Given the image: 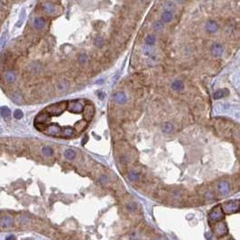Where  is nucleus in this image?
I'll return each instance as SVG.
<instances>
[{
  "label": "nucleus",
  "mask_w": 240,
  "mask_h": 240,
  "mask_svg": "<svg viewBox=\"0 0 240 240\" xmlns=\"http://www.w3.org/2000/svg\"><path fill=\"white\" fill-rule=\"evenodd\" d=\"M226 93V90L225 89H219V91H217L215 94H214V98L215 99H220L222 97H224L227 94Z\"/></svg>",
  "instance_id": "bb28decb"
},
{
  "label": "nucleus",
  "mask_w": 240,
  "mask_h": 240,
  "mask_svg": "<svg viewBox=\"0 0 240 240\" xmlns=\"http://www.w3.org/2000/svg\"><path fill=\"white\" fill-rule=\"evenodd\" d=\"M95 43H96V45H97V46H99V47L102 46V45H103V43H104L102 37H98V38L96 39V41H95Z\"/></svg>",
  "instance_id": "72a5a7b5"
},
{
  "label": "nucleus",
  "mask_w": 240,
  "mask_h": 240,
  "mask_svg": "<svg viewBox=\"0 0 240 240\" xmlns=\"http://www.w3.org/2000/svg\"><path fill=\"white\" fill-rule=\"evenodd\" d=\"M223 212L227 214H231L237 212L240 209V201H231L223 204Z\"/></svg>",
  "instance_id": "7ed1b4c3"
},
{
  "label": "nucleus",
  "mask_w": 240,
  "mask_h": 240,
  "mask_svg": "<svg viewBox=\"0 0 240 240\" xmlns=\"http://www.w3.org/2000/svg\"><path fill=\"white\" fill-rule=\"evenodd\" d=\"M174 131V127L171 123H165L163 125V131L165 133H172Z\"/></svg>",
  "instance_id": "aec40b11"
},
{
  "label": "nucleus",
  "mask_w": 240,
  "mask_h": 240,
  "mask_svg": "<svg viewBox=\"0 0 240 240\" xmlns=\"http://www.w3.org/2000/svg\"><path fill=\"white\" fill-rule=\"evenodd\" d=\"M79 61H80V62L81 64L86 63V61H87V55H86V54H81V55L80 56V58H79Z\"/></svg>",
  "instance_id": "2f4dec72"
},
{
  "label": "nucleus",
  "mask_w": 240,
  "mask_h": 240,
  "mask_svg": "<svg viewBox=\"0 0 240 240\" xmlns=\"http://www.w3.org/2000/svg\"><path fill=\"white\" fill-rule=\"evenodd\" d=\"M67 105H68V102L63 101V102H60L58 104H53L48 106L45 109V112H47L50 115L58 116L60 114H62L65 111V109H67Z\"/></svg>",
  "instance_id": "f257e3e1"
},
{
  "label": "nucleus",
  "mask_w": 240,
  "mask_h": 240,
  "mask_svg": "<svg viewBox=\"0 0 240 240\" xmlns=\"http://www.w3.org/2000/svg\"><path fill=\"white\" fill-rule=\"evenodd\" d=\"M42 154L45 157V158H50L52 156L53 154V151L52 149L50 147H43L42 148Z\"/></svg>",
  "instance_id": "412c9836"
},
{
  "label": "nucleus",
  "mask_w": 240,
  "mask_h": 240,
  "mask_svg": "<svg viewBox=\"0 0 240 240\" xmlns=\"http://www.w3.org/2000/svg\"><path fill=\"white\" fill-rule=\"evenodd\" d=\"M114 100L119 104H124L127 101V96L124 92H117L114 95Z\"/></svg>",
  "instance_id": "1a4fd4ad"
},
{
  "label": "nucleus",
  "mask_w": 240,
  "mask_h": 240,
  "mask_svg": "<svg viewBox=\"0 0 240 240\" xmlns=\"http://www.w3.org/2000/svg\"><path fill=\"white\" fill-rule=\"evenodd\" d=\"M155 240H165L164 238H162V237H158V238H155Z\"/></svg>",
  "instance_id": "e433bc0d"
},
{
  "label": "nucleus",
  "mask_w": 240,
  "mask_h": 240,
  "mask_svg": "<svg viewBox=\"0 0 240 240\" xmlns=\"http://www.w3.org/2000/svg\"><path fill=\"white\" fill-rule=\"evenodd\" d=\"M162 21L163 23H170L173 18V14L170 10H166L162 14Z\"/></svg>",
  "instance_id": "4468645a"
},
{
  "label": "nucleus",
  "mask_w": 240,
  "mask_h": 240,
  "mask_svg": "<svg viewBox=\"0 0 240 240\" xmlns=\"http://www.w3.org/2000/svg\"><path fill=\"white\" fill-rule=\"evenodd\" d=\"M50 119V114L47 112H45V111H43V112H40L37 116H36V118H35V123H45L48 120Z\"/></svg>",
  "instance_id": "9b49d317"
},
{
  "label": "nucleus",
  "mask_w": 240,
  "mask_h": 240,
  "mask_svg": "<svg viewBox=\"0 0 240 240\" xmlns=\"http://www.w3.org/2000/svg\"><path fill=\"white\" fill-rule=\"evenodd\" d=\"M35 127H36L37 130H39L41 131H44L46 130V128H47V126L45 124H43V123H36Z\"/></svg>",
  "instance_id": "7c9ffc66"
},
{
  "label": "nucleus",
  "mask_w": 240,
  "mask_h": 240,
  "mask_svg": "<svg viewBox=\"0 0 240 240\" xmlns=\"http://www.w3.org/2000/svg\"><path fill=\"white\" fill-rule=\"evenodd\" d=\"M172 87L173 90H175V91H181V90H183L184 88V85H183L182 80H175L172 83Z\"/></svg>",
  "instance_id": "f3484780"
},
{
  "label": "nucleus",
  "mask_w": 240,
  "mask_h": 240,
  "mask_svg": "<svg viewBox=\"0 0 240 240\" xmlns=\"http://www.w3.org/2000/svg\"><path fill=\"white\" fill-rule=\"evenodd\" d=\"M87 141H88V136H86V137L83 139V140H82V144L84 145V144H85V142H87Z\"/></svg>",
  "instance_id": "c9c22d12"
},
{
  "label": "nucleus",
  "mask_w": 240,
  "mask_h": 240,
  "mask_svg": "<svg viewBox=\"0 0 240 240\" xmlns=\"http://www.w3.org/2000/svg\"><path fill=\"white\" fill-rule=\"evenodd\" d=\"M163 27V22H160V21H157L154 23V28L155 30H161L162 28Z\"/></svg>",
  "instance_id": "c756f323"
},
{
  "label": "nucleus",
  "mask_w": 240,
  "mask_h": 240,
  "mask_svg": "<svg viewBox=\"0 0 240 240\" xmlns=\"http://www.w3.org/2000/svg\"><path fill=\"white\" fill-rule=\"evenodd\" d=\"M76 135L75 133V130L71 129V128H66L64 130H63L62 131V137H66V138H70V137H74Z\"/></svg>",
  "instance_id": "dca6fc26"
},
{
  "label": "nucleus",
  "mask_w": 240,
  "mask_h": 240,
  "mask_svg": "<svg viewBox=\"0 0 240 240\" xmlns=\"http://www.w3.org/2000/svg\"><path fill=\"white\" fill-rule=\"evenodd\" d=\"M0 113H1V115H2V117L5 119V120H8L10 119V116H11V111H10V109L8 108V107H6V106H4V107H1L0 108Z\"/></svg>",
  "instance_id": "2eb2a0df"
},
{
  "label": "nucleus",
  "mask_w": 240,
  "mask_h": 240,
  "mask_svg": "<svg viewBox=\"0 0 240 240\" xmlns=\"http://www.w3.org/2000/svg\"><path fill=\"white\" fill-rule=\"evenodd\" d=\"M218 190L219 193L221 195H227L230 193V186L229 184L227 181H220L218 185Z\"/></svg>",
  "instance_id": "6e6552de"
},
{
  "label": "nucleus",
  "mask_w": 240,
  "mask_h": 240,
  "mask_svg": "<svg viewBox=\"0 0 240 240\" xmlns=\"http://www.w3.org/2000/svg\"><path fill=\"white\" fill-rule=\"evenodd\" d=\"M43 8L44 10V12H46L47 14H53L55 12V7L51 3H44L43 5Z\"/></svg>",
  "instance_id": "6ab92c4d"
},
{
  "label": "nucleus",
  "mask_w": 240,
  "mask_h": 240,
  "mask_svg": "<svg viewBox=\"0 0 240 240\" xmlns=\"http://www.w3.org/2000/svg\"><path fill=\"white\" fill-rule=\"evenodd\" d=\"M211 52L212 54L215 56V57H219L222 55V53L224 52V49H223V46L219 43H215L212 45V48H211Z\"/></svg>",
  "instance_id": "f8f14e48"
},
{
  "label": "nucleus",
  "mask_w": 240,
  "mask_h": 240,
  "mask_svg": "<svg viewBox=\"0 0 240 240\" xmlns=\"http://www.w3.org/2000/svg\"><path fill=\"white\" fill-rule=\"evenodd\" d=\"M155 42H156V38L154 35H148L145 38V43L149 46H153L155 43Z\"/></svg>",
  "instance_id": "5701e85b"
},
{
  "label": "nucleus",
  "mask_w": 240,
  "mask_h": 240,
  "mask_svg": "<svg viewBox=\"0 0 240 240\" xmlns=\"http://www.w3.org/2000/svg\"><path fill=\"white\" fill-rule=\"evenodd\" d=\"M213 232L217 236H223L227 234V228L225 222L219 221L213 227Z\"/></svg>",
  "instance_id": "20e7f679"
},
{
  "label": "nucleus",
  "mask_w": 240,
  "mask_h": 240,
  "mask_svg": "<svg viewBox=\"0 0 240 240\" xmlns=\"http://www.w3.org/2000/svg\"><path fill=\"white\" fill-rule=\"evenodd\" d=\"M83 111H84V120L87 122H91L94 115V106L91 104H88L85 105Z\"/></svg>",
  "instance_id": "0eeeda50"
},
{
  "label": "nucleus",
  "mask_w": 240,
  "mask_h": 240,
  "mask_svg": "<svg viewBox=\"0 0 240 240\" xmlns=\"http://www.w3.org/2000/svg\"><path fill=\"white\" fill-rule=\"evenodd\" d=\"M34 24H35V27L36 29H42L45 25V21H44V19L43 17H37V18L35 19Z\"/></svg>",
  "instance_id": "a211bd4d"
},
{
  "label": "nucleus",
  "mask_w": 240,
  "mask_h": 240,
  "mask_svg": "<svg viewBox=\"0 0 240 240\" xmlns=\"http://www.w3.org/2000/svg\"><path fill=\"white\" fill-rule=\"evenodd\" d=\"M15 78H16L15 74L13 71H8V72H7V74H6V80H7L8 83H10V84L14 83V82L15 81Z\"/></svg>",
  "instance_id": "4be33fe9"
},
{
  "label": "nucleus",
  "mask_w": 240,
  "mask_h": 240,
  "mask_svg": "<svg viewBox=\"0 0 240 240\" xmlns=\"http://www.w3.org/2000/svg\"><path fill=\"white\" fill-rule=\"evenodd\" d=\"M128 178L130 181H133V182H135V181H138L139 178H140V175L138 173L136 172H130L129 174H128Z\"/></svg>",
  "instance_id": "a878e982"
},
{
  "label": "nucleus",
  "mask_w": 240,
  "mask_h": 240,
  "mask_svg": "<svg viewBox=\"0 0 240 240\" xmlns=\"http://www.w3.org/2000/svg\"><path fill=\"white\" fill-rule=\"evenodd\" d=\"M208 220L211 223H218L224 220V212L220 205L215 206L208 215Z\"/></svg>",
  "instance_id": "f03ea898"
},
{
  "label": "nucleus",
  "mask_w": 240,
  "mask_h": 240,
  "mask_svg": "<svg viewBox=\"0 0 240 240\" xmlns=\"http://www.w3.org/2000/svg\"><path fill=\"white\" fill-rule=\"evenodd\" d=\"M67 109L73 112V113H80L83 111V106L80 103L76 102V101H71L68 102V105H67Z\"/></svg>",
  "instance_id": "423d86ee"
},
{
  "label": "nucleus",
  "mask_w": 240,
  "mask_h": 240,
  "mask_svg": "<svg viewBox=\"0 0 240 240\" xmlns=\"http://www.w3.org/2000/svg\"><path fill=\"white\" fill-rule=\"evenodd\" d=\"M64 157L68 159H73L76 157V153L72 149H67V150L64 152Z\"/></svg>",
  "instance_id": "b1692460"
},
{
  "label": "nucleus",
  "mask_w": 240,
  "mask_h": 240,
  "mask_svg": "<svg viewBox=\"0 0 240 240\" xmlns=\"http://www.w3.org/2000/svg\"><path fill=\"white\" fill-rule=\"evenodd\" d=\"M12 99H13V101H14L15 104H21L23 103V97H22V96H21L20 94H18V93H15V94L12 96Z\"/></svg>",
  "instance_id": "393cba45"
},
{
  "label": "nucleus",
  "mask_w": 240,
  "mask_h": 240,
  "mask_svg": "<svg viewBox=\"0 0 240 240\" xmlns=\"http://www.w3.org/2000/svg\"><path fill=\"white\" fill-rule=\"evenodd\" d=\"M107 176H105V175H103L101 178H100V181L102 182V183H105V182H107Z\"/></svg>",
  "instance_id": "f704fd0d"
},
{
  "label": "nucleus",
  "mask_w": 240,
  "mask_h": 240,
  "mask_svg": "<svg viewBox=\"0 0 240 240\" xmlns=\"http://www.w3.org/2000/svg\"><path fill=\"white\" fill-rule=\"evenodd\" d=\"M205 28L206 30L208 32V33H216L219 29V24L216 21H208L207 22L206 25H205Z\"/></svg>",
  "instance_id": "9d476101"
},
{
  "label": "nucleus",
  "mask_w": 240,
  "mask_h": 240,
  "mask_svg": "<svg viewBox=\"0 0 240 240\" xmlns=\"http://www.w3.org/2000/svg\"><path fill=\"white\" fill-rule=\"evenodd\" d=\"M172 195L175 200H180V199H182V197H183V193H182L181 191H174Z\"/></svg>",
  "instance_id": "cd10ccee"
},
{
  "label": "nucleus",
  "mask_w": 240,
  "mask_h": 240,
  "mask_svg": "<svg viewBox=\"0 0 240 240\" xmlns=\"http://www.w3.org/2000/svg\"><path fill=\"white\" fill-rule=\"evenodd\" d=\"M6 33H4L3 34H2V36H1V38H0V48H2L3 46H4V44H5V42H6Z\"/></svg>",
  "instance_id": "473e14b6"
},
{
  "label": "nucleus",
  "mask_w": 240,
  "mask_h": 240,
  "mask_svg": "<svg viewBox=\"0 0 240 240\" xmlns=\"http://www.w3.org/2000/svg\"><path fill=\"white\" fill-rule=\"evenodd\" d=\"M23 116H24V113H23V112H22L21 110H15V112H14V117H15V119L20 120V119L23 118Z\"/></svg>",
  "instance_id": "c85d7f7f"
},
{
  "label": "nucleus",
  "mask_w": 240,
  "mask_h": 240,
  "mask_svg": "<svg viewBox=\"0 0 240 240\" xmlns=\"http://www.w3.org/2000/svg\"><path fill=\"white\" fill-rule=\"evenodd\" d=\"M62 131H63V130H62V128L60 127L59 125H57V124H52V125L48 126L43 132H45L47 135L59 137V136L62 135Z\"/></svg>",
  "instance_id": "39448f33"
},
{
  "label": "nucleus",
  "mask_w": 240,
  "mask_h": 240,
  "mask_svg": "<svg viewBox=\"0 0 240 240\" xmlns=\"http://www.w3.org/2000/svg\"><path fill=\"white\" fill-rule=\"evenodd\" d=\"M87 123H88V122H87V121H85L84 119H83V120H80V122H78V123L75 124L74 128H75V130L77 131V132L80 133V132H82V131H83L86 129V127H87Z\"/></svg>",
  "instance_id": "ddd939ff"
}]
</instances>
